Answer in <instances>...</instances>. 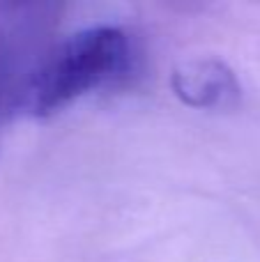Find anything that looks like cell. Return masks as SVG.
I'll use <instances>...</instances> for the list:
<instances>
[{"instance_id": "7a4b0ae2", "label": "cell", "mask_w": 260, "mask_h": 262, "mask_svg": "<svg viewBox=\"0 0 260 262\" xmlns=\"http://www.w3.org/2000/svg\"><path fill=\"white\" fill-rule=\"evenodd\" d=\"M58 14L53 3H0V131L23 113L28 83L51 44Z\"/></svg>"}, {"instance_id": "6da1fadb", "label": "cell", "mask_w": 260, "mask_h": 262, "mask_svg": "<svg viewBox=\"0 0 260 262\" xmlns=\"http://www.w3.org/2000/svg\"><path fill=\"white\" fill-rule=\"evenodd\" d=\"M136 41L115 23H97L49 44L30 76L23 113L46 118L124 83L136 69Z\"/></svg>"}, {"instance_id": "3957f363", "label": "cell", "mask_w": 260, "mask_h": 262, "mask_svg": "<svg viewBox=\"0 0 260 262\" xmlns=\"http://www.w3.org/2000/svg\"><path fill=\"white\" fill-rule=\"evenodd\" d=\"M173 92L191 108H228L240 99L235 72L219 58H193L173 72Z\"/></svg>"}]
</instances>
